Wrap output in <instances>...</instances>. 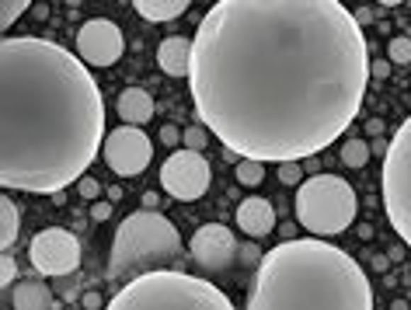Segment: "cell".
<instances>
[{
	"label": "cell",
	"mask_w": 411,
	"mask_h": 310,
	"mask_svg": "<svg viewBox=\"0 0 411 310\" xmlns=\"http://www.w3.org/2000/svg\"><path fill=\"white\" fill-rule=\"evenodd\" d=\"M188 84L230 154L310 161L356 122L370 45L342 0H216L192 39Z\"/></svg>",
	"instance_id": "cell-1"
},
{
	"label": "cell",
	"mask_w": 411,
	"mask_h": 310,
	"mask_svg": "<svg viewBox=\"0 0 411 310\" xmlns=\"http://www.w3.org/2000/svg\"><path fill=\"white\" fill-rule=\"evenodd\" d=\"M105 98L77 52L39 35L0 45V185L60 195L105 147Z\"/></svg>",
	"instance_id": "cell-2"
},
{
	"label": "cell",
	"mask_w": 411,
	"mask_h": 310,
	"mask_svg": "<svg viewBox=\"0 0 411 310\" xmlns=\"http://www.w3.org/2000/svg\"><path fill=\"white\" fill-rule=\"evenodd\" d=\"M251 310H370L373 286L363 265L314 237H286L279 248L261 255Z\"/></svg>",
	"instance_id": "cell-3"
},
{
	"label": "cell",
	"mask_w": 411,
	"mask_h": 310,
	"mask_svg": "<svg viewBox=\"0 0 411 310\" xmlns=\"http://www.w3.org/2000/svg\"><path fill=\"white\" fill-rule=\"evenodd\" d=\"M112 310H230V297L199 275L178 268H150L125 282L108 300Z\"/></svg>",
	"instance_id": "cell-4"
},
{
	"label": "cell",
	"mask_w": 411,
	"mask_h": 310,
	"mask_svg": "<svg viewBox=\"0 0 411 310\" xmlns=\"http://www.w3.org/2000/svg\"><path fill=\"white\" fill-rule=\"evenodd\" d=\"M181 258H185V244H181L178 226L161 209L143 206L140 213H129L123 226L116 230L108 275L119 279L125 272H150V268L174 265Z\"/></svg>",
	"instance_id": "cell-5"
},
{
	"label": "cell",
	"mask_w": 411,
	"mask_h": 310,
	"mask_svg": "<svg viewBox=\"0 0 411 310\" xmlns=\"http://www.w3.org/2000/svg\"><path fill=\"white\" fill-rule=\"evenodd\" d=\"M296 220L303 230L317 234V237H334L342 230H349L359 213V199L356 188L338 175H314L300 181L296 192Z\"/></svg>",
	"instance_id": "cell-6"
},
{
	"label": "cell",
	"mask_w": 411,
	"mask_h": 310,
	"mask_svg": "<svg viewBox=\"0 0 411 310\" xmlns=\"http://www.w3.org/2000/svg\"><path fill=\"white\" fill-rule=\"evenodd\" d=\"M380 192L387 220L398 230V237L411 248V115L390 136L380 171Z\"/></svg>",
	"instance_id": "cell-7"
},
{
	"label": "cell",
	"mask_w": 411,
	"mask_h": 310,
	"mask_svg": "<svg viewBox=\"0 0 411 310\" xmlns=\"http://www.w3.org/2000/svg\"><path fill=\"white\" fill-rule=\"evenodd\" d=\"M28 258H32V268L39 275H70L81 268V241L63 230V226H49V230H39L28 244Z\"/></svg>",
	"instance_id": "cell-8"
},
{
	"label": "cell",
	"mask_w": 411,
	"mask_h": 310,
	"mask_svg": "<svg viewBox=\"0 0 411 310\" xmlns=\"http://www.w3.org/2000/svg\"><path fill=\"white\" fill-rule=\"evenodd\" d=\"M105 164L116 171L119 178H136L147 171V164L154 161V143L150 136L143 133V126H133V122H123L119 130L105 136Z\"/></svg>",
	"instance_id": "cell-9"
},
{
	"label": "cell",
	"mask_w": 411,
	"mask_h": 310,
	"mask_svg": "<svg viewBox=\"0 0 411 310\" xmlns=\"http://www.w3.org/2000/svg\"><path fill=\"white\" fill-rule=\"evenodd\" d=\"M161 185L171 199L178 202H196L209 188V161L203 150H174L161 168Z\"/></svg>",
	"instance_id": "cell-10"
},
{
	"label": "cell",
	"mask_w": 411,
	"mask_h": 310,
	"mask_svg": "<svg viewBox=\"0 0 411 310\" xmlns=\"http://www.w3.org/2000/svg\"><path fill=\"white\" fill-rule=\"evenodd\" d=\"M125 52V39L116 21L108 18H91L77 32V56L87 67H112Z\"/></svg>",
	"instance_id": "cell-11"
},
{
	"label": "cell",
	"mask_w": 411,
	"mask_h": 310,
	"mask_svg": "<svg viewBox=\"0 0 411 310\" xmlns=\"http://www.w3.org/2000/svg\"><path fill=\"white\" fill-rule=\"evenodd\" d=\"M192 258L209 272H223L237 258V241L230 234V226H220V223H206L192 234V244H188Z\"/></svg>",
	"instance_id": "cell-12"
},
{
	"label": "cell",
	"mask_w": 411,
	"mask_h": 310,
	"mask_svg": "<svg viewBox=\"0 0 411 310\" xmlns=\"http://www.w3.org/2000/svg\"><path fill=\"white\" fill-rule=\"evenodd\" d=\"M234 220H237V226L244 230L247 237H269L276 230V209H272L269 199H258L254 195V199H244L237 206Z\"/></svg>",
	"instance_id": "cell-13"
},
{
	"label": "cell",
	"mask_w": 411,
	"mask_h": 310,
	"mask_svg": "<svg viewBox=\"0 0 411 310\" xmlns=\"http://www.w3.org/2000/svg\"><path fill=\"white\" fill-rule=\"evenodd\" d=\"M157 67L167 77H188L192 74V42L181 35H171L157 45Z\"/></svg>",
	"instance_id": "cell-14"
},
{
	"label": "cell",
	"mask_w": 411,
	"mask_h": 310,
	"mask_svg": "<svg viewBox=\"0 0 411 310\" xmlns=\"http://www.w3.org/2000/svg\"><path fill=\"white\" fill-rule=\"evenodd\" d=\"M11 307L14 310H56L60 300L49 293L45 282H35V279H18L14 289H11Z\"/></svg>",
	"instance_id": "cell-15"
},
{
	"label": "cell",
	"mask_w": 411,
	"mask_h": 310,
	"mask_svg": "<svg viewBox=\"0 0 411 310\" xmlns=\"http://www.w3.org/2000/svg\"><path fill=\"white\" fill-rule=\"evenodd\" d=\"M116 112L123 122H133V126H143L154 119V98L147 94L143 88H125L116 101Z\"/></svg>",
	"instance_id": "cell-16"
},
{
	"label": "cell",
	"mask_w": 411,
	"mask_h": 310,
	"mask_svg": "<svg viewBox=\"0 0 411 310\" xmlns=\"http://www.w3.org/2000/svg\"><path fill=\"white\" fill-rule=\"evenodd\" d=\"M133 7L147 21H174L192 7V0H133Z\"/></svg>",
	"instance_id": "cell-17"
},
{
	"label": "cell",
	"mask_w": 411,
	"mask_h": 310,
	"mask_svg": "<svg viewBox=\"0 0 411 310\" xmlns=\"http://www.w3.org/2000/svg\"><path fill=\"white\" fill-rule=\"evenodd\" d=\"M18 234H21V209L14 199L0 195V248L7 251L18 241Z\"/></svg>",
	"instance_id": "cell-18"
},
{
	"label": "cell",
	"mask_w": 411,
	"mask_h": 310,
	"mask_svg": "<svg viewBox=\"0 0 411 310\" xmlns=\"http://www.w3.org/2000/svg\"><path fill=\"white\" fill-rule=\"evenodd\" d=\"M370 157H373V150H370V143H366V139L352 136V139H345V143H342V164H345V168H363Z\"/></svg>",
	"instance_id": "cell-19"
},
{
	"label": "cell",
	"mask_w": 411,
	"mask_h": 310,
	"mask_svg": "<svg viewBox=\"0 0 411 310\" xmlns=\"http://www.w3.org/2000/svg\"><path fill=\"white\" fill-rule=\"evenodd\" d=\"M261 178H265V161L241 157V164H237V181L247 185V188H254V185H261Z\"/></svg>",
	"instance_id": "cell-20"
},
{
	"label": "cell",
	"mask_w": 411,
	"mask_h": 310,
	"mask_svg": "<svg viewBox=\"0 0 411 310\" xmlns=\"http://www.w3.org/2000/svg\"><path fill=\"white\" fill-rule=\"evenodd\" d=\"M387 59H390L394 67H411V39L408 35L390 39V45H387Z\"/></svg>",
	"instance_id": "cell-21"
},
{
	"label": "cell",
	"mask_w": 411,
	"mask_h": 310,
	"mask_svg": "<svg viewBox=\"0 0 411 310\" xmlns=\"http://www.w3.org/2000/svg\"><path fill=\"white\" fill-rule=\"evenodd\" d=\"M28 7H32V0H0V25L11 28Z\"/></svg>",
	"instance_id": "cell-22"
},
{
	"label": "cell",
	"mask_w": 411,
	"mask_h": 310,
	"mask_svg": "<svg viewBox=\"0 0 411 310\" xmlns=\"http://www.w3.org/2000/svg\"><path fill=\"white\" fill-rule=\"evenodd\" d=\"M209 136H213V133H209L203 122H199V126H188V130L181 133V143H185L188 150H203L206 143H209Z\"/></svg>",
	"instance_id": "cell-23"
},
{
	"label": "cell",
	"mask_w": 411,
	"mask_h": 310,
	"mask_svg": "<svg viewBox=\"0 0 411 310\" xmlns=\"http://www.w3.org/2000/svg\"><path fill=\"white\" fill-rule=\"evenodd\" d=\"M14 282H18V262L4 251V255H0V286L7 289V286H14Z\"/></svg>",
	"instance_id": "cell-24"
},
{
	"label": "cell",
	"mask_w": 411,
	"mask_h": 310,
	"mask_svg": "<svg viewBox=\"0 0 411 310\" xmlns=\"http://www.w3.org/2000/svg\"><path fill=\"white\" fill-rule=\"evenodd\" d=\"M279 181L283 185H300V178H303V171H300V161H279Z\"/></svg>",
	"instance_id": "cell-25"
},
{
	"label": "cell",
	"mask_w": 411,
	"mask_h": 310,
	"mask_svg": "<svg viewBox=\"0 0 411 310\" xmlns=\"http://www.w3.org/2000/svg\"><path fill=\"white\" fill-rule=\"evenodd\" d=\"M77 192H81V199H98V195H101V185H98L91 175H84L81 181H77Z\"/></svg>",
	"instance_id": "cell-26"
},
{
	"label": "cell",
	"mask_w": 411,
	"mask_h": 310,
	"mask_svg": "<svg viewBox=\"0 0 411 310\" xmlns=\"http://www.w3.org/2000/svg\"><path fill=\"white\" fill-rule=\"evenodd\" d=\"M237 262H241V265H258V262H261L258 244H244V248H237Z\"/></svg>",
	"instance_id": "cell-27"
},
{
	"label": "cell",
	"mask_w": 411,
	"mask_h": 310,
	"mask_svg": "<svg viewBox=\"0 0 411 310\" xmlns=\"http://www.w3.org/2000/svg\"><path fill=\"white\" fill-rule=\"evenodd\" d=\"M390 70H394V63L390 59H370V77H390Z\"/></svg>",
	"instance_id": "cell-28"
},
{
	"label": "cell",
	"mask_w": 411,
	"mask_h": 310,
	"mask_svg": "<svg viewBox=\"0 0 411 310\" xmlns=\"http://www.w3.org/2000/svg\"><path fill=\"white\" fill-rule=\"evenodd\" d=\"M108 217H112V202H101V199H98V202L91 206V220H94V223H105Z\"/></svg>",
	"instance_id": "cell-29"
},
{
	"label": "cell",
	"mask_w": 411,
	"mask_h": 310,
	"mask_svg": "<svg viewBox=\"0 0 411 310\" xmlns=\"http://www.w3.org/2000/svg\"><path fill=\"white\" fill-rule=\"evenodd\" d=\"M161 143L178 147V143H181V130H178V126H161Z\"/></svg>",
	"instance_id": "cell-30"
},
{
	"label": "cell",
	"mask_w": 411,
	"mask_h": 310,
	"mask_svg": "<svg viewBox=\"0 0 411 310\" xmlns=\"http://www.w3.org/2000/svg\"><path fill=\"white\" fill-rule=\"evenodd\" d=\"M81 304H84V307H91V310H98L101 304H105V297H101V293H84Z\"/></svg>",
	"instance_id": "cell-31"
},
{
	"label": "cell",
	"mask_w": 411,
	"mask_h": 310,
	"mask_svg": "<svg viewBox=\"0 0 411 310\" xmlns=\"http://www.w3.org/2000/svg\"><path fill=\"white\" fill-rule=\"evenodd\" d=\"M143 206L147 209H161V192H143Z\"/></svg>",
	"instance_id": "cell-32"
},
{
	"label": "cell",
	"mask_w": 411,
	"mask_h": 310,
	"mask_svg": "<svg viewBox=\"0 0 411 310\" xmlns=\"http://www.w3.org/2000/svg\"><path fill=\"white\" fill-rule=\"evenodd\" d=\"M356 21H359V25H370L373 11H370V7H356Z\"/></svg>",
	"instance_id": "cell-33"
},
{
	"label": "cell",
	"mask_w": 411,
	"mask_h": 310,
	"mask_svg": "<svg viewBox=\"0 0 411 310\" xmlns=\"http://www.w3.org/2000/svg\"><path fill=\"white\" fill-rule=\"evenodd\" d=\"M383 133V119H370L366 122V136H380Z\"/></svg>",
	"instance_id": "cell-34"
},
{
	"label": "cell",
	"mask_w": 411,
	"mask_h": 310,
	"mask_svg": "<svg viewBox=\"0 0 411 310\" xmlns=\"http://www.w3.org/2000/svg\"><path fill=\"white\" fill-rule=\"evenodd\" d=\"M373 268H376V272H387V268H390V255H376V258H373Z\"/></svg>",
	"instance_id": "cell-35"
},
{
	"label": "cell",
	"mask_w": 411,
	"mask_h": 310,
	"mask_svg": "<svg viewBox=\"0 0 411 310\" xmlns=\"http://www.w3.org/2000/svg\"><path fill=\"white\" fill-rule=\"evenodd\" d=\"M279 230H283V241H286V237H296V223H283Z\"/></svg>",
	"instance_id": "cell-36"
},
{
	"label": "cell",
	"mask_w": 411,
	"mask_h": 310,
	"mask_svg": "<svg viewBox=\"0 0 411 310\" xmlns=\"http://www.w3.org/2000/svg\"><path fill=\"white\" fill-rule=\"evenodd\" d=\"M370 150H373V154H380V157H383V154H387V143H383V139H376V143H370Z\"/></svg>",
	"instance_id": "cell-37"
},
{
	"label": "cell",
	"mask_w": 411,
	"mask_h": 310,
	"mask_svg": "<svg viewBox=\"0 0 411 310\" xmlns=\"http://www.w3.org/2000/svg\"><path fill=\"white\" fill-rule=\"evenodd\" d=\"M108 199H112V202H116V199H123V188H119V185H112V188H108Z\"/></svg>",
	"instance_id": "cell-38"
},
{
	"label": "cell",
	"mask_w": 411,
	"mask_h": 310,
	"mask_svg": "<svg viewBox=\"0 0 411 310\" xmlns=\"http://www.w3.org/2000/svg\"><path fill=\"white\" fill-rule=\"evenodd\" d=\"M359 237L363 241H373V226H359Z\"/></svg>",
	"instance_id": "cell-39"
},
{
	"label": "cell",
	"mask_w": 411,
	"mask_h": 310,
	"mask_svg": "<svg viewBox=\"0 0 411 310\" xmlns=\"http://www.w3.org/2000/svg\"><path fill=\"white\" fill-rule=\"evenodd\" d=\"M376 4H383V7H398V4H405V0H376Z\"/></svg>",
	"instance_id": "cell-40"
},
{
	"label": "cell",
	"mask_w": 411,
	"mask_h": 310,
	"mask_svg": "<svg viewBox=\"0 0 411 310\" xmlns=\"http://www.w3.org/2000/svg\"><path fill=\"white\" fill-rule=\"evenodd\" d=\"M84 0H67V7H81Z\"/></svg>",
	"instance_id": "cell-41"
}]
</instances>
